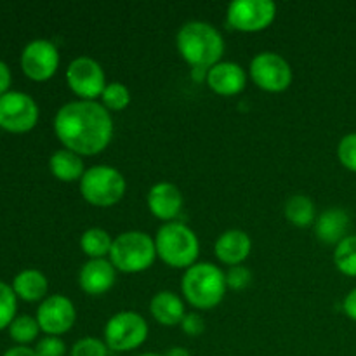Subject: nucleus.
I'll return each instance as SVG.
<instances>
[{
    "instance_id": "nucleus-1",
    "label": "nucleus",
    "mask_w": 356,
    "mask_h": 356,
    "mask_svg": "<svg viewBox=\"0 0 356 356\" xmlns=\"http://www.w3.org/2000/svg\"><path fill=\"white\" fill-rule=\"evenodd\" d=\"M56 138L63 148L83 156L99 155L110 146L115 125L111 113L97 101H70L54 117Z\"/></svg>"
},
{
    "instance_id": "nucleus-2",
    "label": "nucleus",
    "mask_w": 356,
    "mask_h": 356,
    "mask_svg": "<svg viewBox=\"0 0 356 356\" xmlns=\"http://www.w3.org/2000/svg\"><path fill=\"white\" fill-rule=\"evenodd\" d=\"M177 51L181 58L193 68V72H204L221 63L225 54V38L221 31L205 21H188L179 28L176 37Z\"/></svg>"
},
{
    "instance_id": "nucleus-3",
    "label": "nucleus",
    "mask_w": 356,
    "mask_h": 356,
    "mask_svg": "<svg viewBox=\"0 0 356 356\" xmlns=\"http://www.w3.org/2000/svg\"><path fill=\"white\" fill-rule=\"evenodd\" d=\"M226 273L212 263H197L188 268L181 280V292L190 306L200 312L214 309L225 299Z\"/></svg>"
},
{
    "instance_id": "nucleus-4",
    "label": "nucleus",
    "mask_w": 356,
    "mask_h": 356,
    "mask_svg": "<svg viewBox=\"0 0 356 356\" xmlns=\"http://www.w3.org/2000/svg\"><path fill=\"white\" fill-rule=\"evenodd\" d=\"M156 256L174 270H184L197 264L200 254L198 236L184 222H163L155 235Z\"/></svg>"
},
{
    "instance_id": "nucleus-5",
    "label": "nucleus",
    "mask_w": 356,
    "mask_h": 356,
    "mask_svg": "<svg viewBox=\"0 0 356 356\" xmlns=\"http://www.w3.org/2000/svg\"><path fill=\"white\" fill-rule=\"evenodd\" d=\"M155 238L145 232H124L113 238L110 261L122 273H143L153 266L156 259Z\"/></svg>"
},
{
    "instance_id": "nucleus-6",
    "label": "nucleus",
    "mask_w": 356,
    "mask_h": 356,
    "mask_svg": "<svg viewBox=\"0 0 356 356\" xmlns=\"http://www.w3.org/2000/svg\"><path fill=\"white\" fill-rule=\"evenodd\" d=\"M80 184V195L87 204L94 207H113L124 198L127 181L124 174L111 165H94L86 170Z\"/></svg>"
},
{
    "instance_id": "nucleus-7",
    "label": "nucleus",
    "mask_w": 356,
    "mask_h": 356,
    "mask_svg": "<svg viewBox=\"0 0 356 356\" xmlns=\"http://www.w3.org/2000/svg\"><path fill=\"white\" fill-rule=\"evenodd\" d=\"M148 339V322L136 312H120L104 325V343L108 350L129 353L138 350Z\"/></svg>"
},
{
    "instance_id": "nucleus-8",
    "label": "nucleus",
    "mask_w": 356,
    "mask_h": 356,
    "mask_svg": "<svg viewBox=\"0 0 356 356\" xmlns=\"http://www.w3.org/2000/svg\"><path fill=\"white\" fill-rule=\"evenodd\" d=\"M249 75L259 89L271 94L287 90L294 79L292 66L289 65L287 59L271 51H264L254 56L250 61Z\"/></svg>"
},
{
    "instance_id": "nucleus-9",
    "label": "nucleus",
    "mask_w": 356,
    "mask_h": 356,
    "mask_svg": "<svg viewBox=\"0 0 356 356\" xmlns=\"http://www.w3.org/2000/svg\"><path fill=\"white\" fill-rule=\"evenodd\" d=\"M277 17V6L271 0H233L226 10L232 30L257 33L270 26Z\"/></svg>"
},
{
    "instance_id": "nucleus-10",
    "label": "nucleus",
    "mask_w": 356,
    "mask_h": 356,
    "mask_svg": "<svg viewBox=\"0 0 356 356\" xmlns=\"http://www.w3.org/2000/svg\"><path fill=\"white\" fill-rule=\"evenodd\" d=\"M66 83L82 101H96L108 86L103 66L89 56H79L70 63L66 70Z\"/></svg>"
},
{
    "instance_id": "nucleus-11",
    "label": "nucleus",
    "mask_w": 356,
    "mask_h": 356,
    "mask_svg": "<svg viewBox=\"0 0 356 356\" xmlns=\"http://www.w3.org/2000/svg\"><path fill=\"white\" fill-rule=\"evenodd\" d=\"M38 122V106L33 97L21 90L0 96V129L16 134L31 131Z\"/></svg>"
},
{
    "instance_id": "nucleus-12",
    "label": "nucleus",
    "mask_w": 356,
    "mask_h": 356,
    "mask_svg": "<svg viewBox=\"0 0 356 356\" xmlns=\"http://www.w3.org/2000/svg\"><path fill=\"white\" fill-rule=\"evenodd\" d=\"M59 68V51L54 42L47 38H35L24 45L21 52V70L28 79L45 82L52 79Z\"/></svg>"
},
{
    "instance_id": "nucleus-13",
    "label": "nucleus",
    "mask_w": 356,
    "mask_h": 356,
    "mask_svg": "<svg viewBox=\"0 0 356 356\" xmlns=\"http://www.w3.org/2000/svg\"><path fill=\"white\" fill-rule=\"evenodd\" d=\"M37 322L45 336L61 337L76 322V309L72 299L63 294L47 296L37 308Z\"/></svg>"
},
{
    "instance_id": "nucleus-14",
    "label": "nucleus",
    "mask_w": 356,
    "mask_h": 356,
    "mask_svg": "<svg viewBox=\"0 0 356 356\" xmlns=\"http://www.w3.org/2000/svg\"><path fill=\"white\" fill-rule=\"evenodd\" d=\"M146 205L156 219L163 222H172L183 211L184 198L176 184L169 181H160L149 188L146 195Z\"/></svg>"
},
{
    "instance_id": "nucleus-15",
    "label": "nucleus",
    "mask_w": 356,
    "mask_h": 356,
    "mask_svg": "<svg viewBox=\"0 0 356 356\" xmlns=\"http://www.w3.org/2000/svg\"><path fill=\"white\" fill-rule=\"evenodd\" d=\"M209 89L222 97H232L242 92L247 86V72L233 61H221L212 66L205 75Z\"/></svg>"
},
{
    "instance_id": "nucleus-16",
    "label": "nucleus",
    "mask_w": 356,
    "mask_h": 356,
    "mask_svg": "<svg viewBox=\"0 0 356 356\" xmlns=\"http://www.w3.org/2000/svg\"><path fill=\"white\" fill-rule=\"evenodd\" d=\"M117 270L110 259H89L79 271V285L87 296H103L113 289Z\"/></svg>"
},
{
    "instance_id": "nucleus-17",
    "label": "nucleus",
    "mask_w": 356,
    "mask_h": 356,
    "mask_svg": "<svg viewBox=\"0 0 356 356\" xmlns=\"http://www.w3.org/2000/svg\"><path fill=\"white\" fill-rule=\"evenodd\" d=\"M252 250V240L243 229H228L221 233L214 243V254L222 264L240 266Z\"/></svg>"
},
{
    "instance_id": "nucleus-18",
    "label": "nucleus",
    "mask_w": 356,
    "mask_h": 356,
    "mask_svg": "<svg viewBox=\"0 0 356 356\" xmlns=\"http://www.w3.org/2000/svg\"><path fill=\"white\" fill-rule=\"evenodd\" d=\"M316 238L327 245H337L348 236L350 229V214L341 207H330L318 214L315 225Z\"/></svg>"
},
{
    "instance_id": "nucleus-19",
    "label": "nucleus",
    "mask_w": 356,
    "mask_h": 356,
    "mask_svg": "<svg viewBox=\"0 0 356 356\" xmlns=\"http://www.w3.org/2000/svg\"><path fill=\"white\" fill-rule=\"evenodd\" d=\"M149 313L160 325L176 327L183 322L186 315V306L183 299L172 291H160L149 301Z\"/></svg>"
},
{
    "instance_id": "nucleus-20",
    "label": "nucleus",
    "mask_w": 356,
    "mask_h": 356,
    "mask_svg": "<svg viewBox=\"0 0 356 356\" xmlns=\"http://www.w3.org/2000/svg\"><path fill=\"white\" fill-rule=\"evenodd\" d=\"M49 169L56 179L63 181V183H73V181H80L86 174V165H83V159L76 153L70 152V149L61 148L54 152L49 159Z\"/></svg>"
},
{
    "instance_id": "nucleus-21",
    "label": "nucleus",
    "mask_w": 356,
    "mask_h": 356,
    "mask_svg": "<svg viewBox=\"0 0 356 356\" xmlns=\"http://www.w3.org/2000/svg\"><path fill=\"white\" fill-rule=\"evenodd\" d=\"M13 291L19 299L26 302L44 301L49 291V282L42 271L23 270L14 277Z\"/></svg>"
},
{
    "instance_id": "nucleus-22",
    "label": "nucleus",
    "mask_w": 356,
    "mask_h": 356,
    "mask_svg": "<svg viewBox=\"0 0 356 356\" xmlns=\"http://www.w3.org/2000/svg\"><path fill=\"white\" fill-rule=\"evenodd\" d=\"M285 219L296 228H309L316 221V207L306 195H292L284 205Z\"/></svg>"
},
{
    "instance_id": "nucleus-23",
    "label": "nucleus",
    "mask_w": 356,
    "mask_h": 356,
    "mask_svg": "<svg viewBox=\"0 0 356 356\" xmlns=\"http://www.w3.org/2000/svg\"><path fill=\"white\" fill-rule=\"evenodd\" d=\"M113 238L103 228H89L80 236V249L89 259H106L110 256Z\"/></svg>"
},
{
    "instance_id": "nucleus-24",
    "label": "nucleus",
    "mask_w": 356,
    "mask_h": 356,
    "mask_svg": "<svg viewBox=\"0 0 356 356\" xmlns=\"http://www.w3.org/2000/svg\"><path fill=\"white\" fill-rule=\"evenodd\" d=\"M334 264L346 277H356V235H348L334 249Z\"/></svg>"
},
{
    "instance_id": "nucleus-25",
    "label": "nucleus",
    "mask_w": 356,
    "mask_h": 356,
    "mask_svg": "<svg viewBox=\"0 0 356 356\" xmlns=\"http://www.w3.org/2000/svg\"><path fill=\"white\" fill-rule=\"evenodd\" d=\"M40 334V325L37 318L30 315H19L13 320L9 325V336L19 346H28L31 341H35Z\"/></svg>"
},
{
    "instance_id": "nucleus-26",
    "label": "nucleus",
    "mask_w": 356,
    "mask_h": 356,
    "mask_svg": "<svg viewBox=\"0 0 356 356\" xmlns=\"http://www.w3.org/2000/svg\"><path fill=\"white\" fill-rule=\"evenodd\" d=\"M101 104L108 111H124L131 104V90L122 82H108L101 94Z\"/></svg>"
},
{
    "instance_id": "nucleus-27",
    "label": "nucleus",
    "mask_w": 356,
    "mask_h": 356,
    "mask_svg": "<svg viewBox=\"0 0 356 356\" xmlns=\"http://www.w3.org/2000/svg\"><path fill=\"white\" fill-rule=\"evenodd\" d=\"M17 296L14 294L13 285L0 282V330L9 327L16 318Z\"/></svg>"
},
{
    "instance_id": "nucleus-28",
    "label": "nucleus",
    "mask_w": 356,
    "mask_h": 356,
    "mask_svg": "<svg viewBox=\"0 0 356 356\" xmlns=\"http://www.w3.org/2000/svg\"><path fill=\"white\" fill-rule=\"evenodd\" d=\"M108 346L97 337H82L70 350V356H108Z\"/></svg>"
},
{
    "instance_id": "nucleus-29",
    "label": "nucleus",
    "mask_w": 356,
    "mask_h": 356,
    "mask_svg": "<svg viewBox=\"0 0 356 356\" xmlns=\"http://www.w3.org/2000/svg\"><path fill=\"white\" fill-rule=\"evenodd\" d=\"M337 159L351 172H356V132L344 136L337 145Z\"/></svg>"
},
{
    "instance_id": "nucleus-30",
    "label": "nucleus",
    "mask_w": 356,
    "mask_h": 356,
    "mask_svg": "<svg viewBox=\"0 0 356 356\" xmlns=\"http://www.w3.org/2000/svg\"><path fill=\"white\" fill-rule=\"evenodd\" d=\"M250 282H252V273H250L249 268L242 266V264H240V266L229 268V270L226 271V285H228V289H232V291H245L250 285Z\"/></svg>"
},
{
    "instance_id": "nucleus-31",
    "label": "nucleus",
    "mask_w": 356,
    "mask_h": 356,
    "mask_svg": "<svg viewBox=\"0 0 356 356\" xmlns=\"http://www.w3.org/2000/svg\"><path fill=\"white\" fill-rule=\"evenodd\" d=\"M37 356H65L66 344L61 337L58 336H45L42 337L33 348Z\"/></svg>"
},
{
    "instance_id": "nucleus-32",
    "label": "nucleus",
    "mask_w": 356,
    "mask_h": 356,
    "mask_svg": "<svg viewBox=\"0 0 356 356\" xmlns=\"http://www.w3.org/2000/svg\"><path fill=\"white\" fill-rule=\"evenodd\" d=\"M181 329H183V332L186 334L188 337H198L204 334L205 330V320L204 316L200 315V313L197 312H191V313H186L183 318V322H181Z\"/></svg>"
},
{
    "instance_id": "nucleus-33",
    "label": "nucleus",
    "mask_w": 356,
    "mask_h": 356,
    "mask_svg": "<svg viewBox=\"0 0 356 356\" xmlns=\"http://www.w3.org/2000/svg\"><path fill=\"white\" fill-rule=\"evenodd\" d=\"M10 80H13V75H10V70L7 66L6 61L0 59V96H3L6 92H9Z\"/></svg>"
},
{
    "instance_id": "nucleus-34",
    "label": "nucleus",
    "mask_w": 356,
    "mask_h": 356,
    "mask_svg": "<svg viewBox=\"0 0 356 356\" xmlns=\"http://www.w3.org/2000/svg\"><path fill=\"white\" fill-rule=\"evenodd\" d=\"M343 309L353 322H356V289L348 292V296L343 301Z\"/></svg>"
},
{
    "instance_id": "nucleus-35",
    "label": "nucleus",
    "mask_w": 356,
    "mask_h": 356,
    "mask_svg": "<svg viewBox=\"0 0 356 356\" xmlns=\"http://www.w3.org/2000/svg\"><path fill=\"white\" fill-rule=\"evenodd\" d=\"M2 356H37V353H35L33 348L19 346V344H16V346L9 348V350H7Z\"/></svg>"
},
{
    "instance_id": "nucleus-36",
    "label": "nucleus",
    "mask_w": 356,
    "mask_h": 356,
    "mask_svg": "<svg viewBox=\"0 0 356 356\" xmlns=\"http://www.w3.org/2000/svg\"><path fill=\"white\" fill-rule=\"evenodd\" d=\"M163 356H191V355L186 348L174 346V348H170V350H167L165 353H163Z\"/></svg>"
},
{
    "instance_id": "nucleus-37",
    "label": "nucleus",
    "mask_w": 356,
    "mask_h": 356,
    "mask_svg": "<svg viewBox=\"0 0 356 356\" xmlns=\"http://www.w3.org/2000/svg\"><path fill=\"white\" fill-rule=\"evenodd\" d=\"M138 356H163V355H159V353H143V355H138Z\"/></svg>"
}]
</instances>
